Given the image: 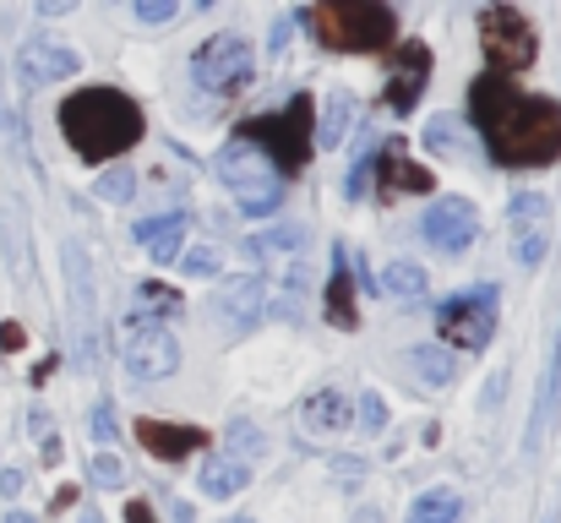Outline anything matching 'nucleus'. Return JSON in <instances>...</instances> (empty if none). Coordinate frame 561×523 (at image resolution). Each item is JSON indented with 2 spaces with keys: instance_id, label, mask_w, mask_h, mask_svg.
<instances>
[{
  "instance_id": "nucleus-43",
  "label": "nucleus",
  "mask_w": 561,
  "mask_h": 523,
  "mask_svg": "<svg viewBox=\"0 0 561 523\" xmlns=\"http://www.w3.org/2000/svg\"><path fill=\"white\" fill-rule=\"evenodd\" d=\"M240 523H245V519H240Z\"/></svg>"
},
{
  "instance_id": "nucleus-37",
  "label": "nucleus",
  "mask_w": 561,
  "mask_h": 523,
  "mask_svg": "<svg viewBox=\"0 0 561 523\" xmlns=\"http://www.w3.org/2000/svg\"><path fill=\"white\" fill-rule=\"evenodd\" d=\"M71 5H77V0H38L44 16H60V11H71Z\"/></svg>"
},
{
  "instance_id": "nucleus-40",
  "label": "nucleus",
  "mask_w": 561,
  "mask_h": 523,
  "mask_svg": "<svg viewBox=\"0 0 561 523\" xmlns=\"http://www.w3.org/2000/svg\"><path fill=\"white\" fill-rule=\"evenodd\" d=\"M355 523H381V519H376V513H371V508H366V513H360V519H355Z\"/></svg>"
},
{
  "instance_id": "nucleus-19",
  "label": "nucleus",
  "mask_w": 561,
  "mask_h": 523,
  "mask_svg": "<svg viewBox=\"0 0 561 523\" xmlns=\"http://www.w3.org/2000/svg\"><path fill=\"white\" fill-rule=\"evenodd\" d=\"M306 425H311L317 436H339V431L350 425V398H344L339 387L311 393V398H306Z\"/></svg>"
},
{
  "instance_id": "nucleus-11",
  "label": "nucleus",
  "mask_w": 561,
  "mask_h": 523,
  "mask_svg": "<svg viewBox=\"0 0 561 523\" xmlns=\"http://www.w3.org/2000/svg\"><path fill=\"white\" fill-rule=\"evenodd\" d=\"M420 229H425V240H431L436 251L458 257L463 246H474L480 213H474V202H463V196H442V202H431V213L420 218Z\"/></svg>"
},
{
  "instance_id": "nucleus-8",
  "label": "nucleus",
  "mask_w": 561,
  "mask_h": 523,
  "mask_svg": "<svg viewBox=\"0 0 561 523\" xmlns=\"http://www.w3.org/2000/svg\"><path fill=\"white\" fill-rule=\"evenodd\" d=\"M251 66H256V55H251V44H245L240 33H213V38L191 55V77H196V88H207V93H234V88H245V82H251Z\"/></svg>"
},
{
  "instance_id": "nucleus-15",
  "label": "nucleus",
  "mask_w": 561,
  "mask_h": 523,
  "mask_svg": "<svg viewBox=\"0 0 561 523\" xmlns=\"http://www.w3.org/2000/svg\"><path fill=\"white\" fill-rule=\"evenodd\" d=\"M137 442L159 458V464H181L191 453H202V431L196 425H170V420H137Z\"/></svg>"
},
{
  "instance_id": "nucleus-39",
  "label": "nucleus",
  "mask_w": 561,
  "mask_h": 523,
  "mask_svg": "<svg viewBox=\"0 0 561 523\" xmlns=\"http://www.w3.org/2000/svg\"><path fill=\"white\" fill-rule=\"evenodd\" d=\"M131 523H153V513H148L142 502H131Z\"/></svg>"
},
{
  "instance_id": "nucleus-20",
  "label": "nucleus",
  "mask_w": 561,
  "mask_h": 523,
  "mask_svg": "<svg viewBox=\"0 0 561 523\" xmlns=\"http://www.w3.org/2000/svg\"><path fill=\"white\" fill-rule=\"evenodd\" d=\"M557 393H561V333L557 349H551V365H546V382H540V403H535V420H529V436H524V453H535L546 442V420L557 409Z\"/></svg>"
},
{
  "instance_id": "nucleus-32",
  "label": "nucleus",
  "mask_w": 561,
  "mask_h": 523,
  "mask_svg": "<svg viewBox=\"0 0 561 523\" xmlns=\"http://www.w3.org/2000/svg\"><path fill=\"white\" fill-rule=\"evenodd\" d=\"M175 11H181L175 0H137V16L153 22V27H159V22H175Z\"/></svg>"
},
{
  "instance_id": "nucleus-4",
  "label": "nucleus",
  "mask_w": 561,
  "mask_h": 523,
  "mask_svg": "<svg viewBox=\"0 0 561 523\" xmlns=\"http://www.w3.org/2000/svg\"><path fill=\"white\" fill-rule=\"evenodd\" d=\"M213 170H218V180L234 191V202L245 207V218L278 213V202H284V174H278V164H273L256 143L234 137V143L213 159Z\"/></svg>"
},
{
  "instance_id": "nucleus-26",
  "label": "nucleus",
  "mask_w": 561,
  "mask_h": 523,
  "mask_svg": "<svg viewBox=\"0 0 561 523\" xmlns=\"http://www.w3.org/2000/svg\"><path fill=\"white\" fill-rule=\"evenodd\" d=\"M414 365H420V376H425V382H436V387H447V382H453V349L420 344L414 349Z\"/></svg>"
},
{
  "instance_id": "nucleus-2",
  "label": "nucleus",
  "mask_w": 561,
  "mask_h": 523,
  "mask_svg": "<svg viewBox=\"0 0 561 523\" xmlns=\"http://www.w3.org/2000/svg\"><path fill=\"white\" fill-rule=\"evenodd\" d=\"M60 132L88 164H104V159H121L126 148L142 143V110L126 93L104 88V82L99 88H77L60 104Z\"/></svg>"
},
{
  "instance_id": "nucleus-12",
  "label": "nucleus",
  "mask_w": 561,
  "mask_h": 523,
  "mask_svg": "<svg viewBox=\"0 0 561 523\" xmlns=\"http://www.w3.org/2000/svg\"><path fill=\"white\" fill-rule=\"evenodd\" d=\"M16 66H22V82H27V88H49V82H66V77L82 66V55H77L71 44L49 38V33H33V38L22 44Z\"/></svg>"
},
{
  "instance_id": "nucleus-35",
  "label": "nucleus",
  "mask_w": 561,
  "mask_h": 523,
  "mask_svg": "<svg viewBox=\"0 0 561 523\" xmlns=\"http://www.w3.org/2000/svg\"><path fill=\"white\" fill-rule=\"evenodd\" d=\"M93 431H99V442H110V436H115V414H110V403H99V409H93Z\"/></svg>"
},
{
  "instance_id": "nucleus-38",
  "label": "nucleus",
  "mask_w": 561,
  "mask_h": 523,
  "mask_svg": "<svg viewBox=\"0 0 561 523\" xmlns=\"http://www.w3.org/2000/svg\"><path fill=\"white\" fill-rule=\"evenodd\" d=\"M0 491H5V497H16V491H22V475H16V469H5V475H0Z\"/></svg>"
},
{
  "instance_id": "nucleus-3",
  "label": "nucleus",
  "mask_w": 561,
  "mask_h": 523,
  "mask_svg": "<svg viewBox=\"0 0 561 523\" xmlns=\"http://www.w3.org/2000/svg\"><path fill=\"white\" fill-rule=\"evenodd\" d=\"M306 22L317 27V38L328 49H344V55L387 49L392 33H398L392 5H376V0H322L317 11H306Z\"/></svg>"
},
{
  "instance_id": "nucleus-14",
  "label": "nucleus",
  "mask_w": 561,
  "mask_h": 523,
  "mask_svg": "<svg viewBox=\"0 0 561 523\" xmlns=\"http://www.w3.org/2000/svg\"><path fill=\"white\" fill-rule=\"evenodd\" d=\"M218 317L224 322H234V328H251V322H262L267 317V284L256 278V273H245V278H224V289H218Z\"/></svg>"
},
{
  "instance_id": "nucleus-9",
  "label": "nucleus",
  "mask_w": 561,
  "mask_h": 523,
  "mask_svg": "<svg viewBox=\"0 0 561 523\" xmlns=\"http://www.w3.org/2000/svg\"><path fill=\"white\" fill-rule=\"evenodd\" d=\"M507 235H513V257L524 268H540L551 251V196L546 191H518L507 207Z\"/></svg>"
},
{
  "instance_id": "nucleus-27",
  "label": "nucleus",
  "mask_w": 561,
  "mask_h": 523,
  "mask_svg": "<svg viewBox=\"0 0 561 523\" xmlns=\"http://www.w3.org/2000/svg\"><path fill=\"white\" fill-rule=\"evenodd\" d=\"M131 191H137V174L126 170V164H115L110 174H99V196H104V202H126Z\"/></svg>"
},
{
  "instance_id": "nucleus-13",
  "label": "nucleus",
  "mask_w": 561,
  "mask_h": 523,
  "mask_svg": "<svg viewBox=\"0 0 561 523\" xmlns=\"http://www.w3.org/2000/svg\"><path fill=\"white\" fill-rule=\"evenodd\" d=\"M425 77H431V49H425V44H392L387 110H392V115H409V110H414V99L425 93Z\"/></svg>"
},
{
  "instance_id": "nucleus-7",
  "label": "nucleus",
  "mask_w": 561,
  "mask_h": 523,
  "mask_svg": "<svg viewBox=\"0 0 561 523\" xmlns=\"http://www.w3.org/2000/svg\"><path fill=\"white\" fill-rule=\"evenodd\" d=\"M436 333H442V349H485L491 333H496V289L442 300L436 306Z\"/></svg>"
},
{
  "instance_id": "nucleus-23",
  "label": "nucleus",
  "mask_w": 561,
  "mask_h": 523,
  "mask_svg": "<svg viewBox=\"0 0 561 523\" xmlns=\"http://www.w3.org/2000/svg\"><path fill=\"white\" fill-rule=\"evenodd\" d=\"M409 523H463V502H458V491H425V497H414Z\"/></svg>"
},
{
  "instance_id": "nucleus-21",
  "label": "nucleus",
  "mask_w": 561,
  "mask_h": 523,
  "mask_svg": "<svg viewBox=\"0 0 561 523\" xmlns=\"http://www.w3.org/2000/svg\"><path fill=\"white\" fill-rule=\"evenodd\" d=\"M245 480H251V475H245V464H240V458H207V464H202V475H196L202 497H213V502H229Z\"/></svg>"
},
{
  "instance_id": "nucleus-1",
  "label": "nucleus",
  "mask_w": 561,
  "mask_h": 523,
  "mask_svg": "<svg viewBox=\"0 0 561 523\" xmlns=\"http://www.w3.org/2000/svg\"><path fill=\"white\" fill-rule=\"evenodd\" d=\"M469 121L485 137L496 164L513 170H540L561 159V104L557 99H535L524 88H513V77H474L469 88Z\"/></svg>"
},
{
  "instance_id": "nucleus-28",
  "label": "nucleus",
  "mask_w": 561,
  "mask_h": 523,
  "mask_svg": "<svg viewBox=\"0 0 561 523\" xmlns=\"http://www.w3.org/2000/svg\"><path fill=\"white\" fill-rule=\"evenodd\" d=\"M425 148H436V154H458V121H453V115H436V121L425 126Z\"/></svg>"
},
{
  "instance_id": "nucleus-41",
  "label": "nucleus",
  "mask_w": 561,
  "mask_h": 523,
  "mask_svg": "<svg viewBox=\"0 0 561 523\" xmlns=\"http://www.w3.org/2000/svg\"><path fill=\"white\" fill-rule=\"evenodd\" d=\"M5 523H33V519H27V513H11V519H5Z\"/></svg>"
},
{
  "instance_id": "nucleus-34",
  "label": "nucleus",
  "mask_w": 561,
  "mask_h": 523,
  "mask_svg": "<svg viewBox=\"0 0 561 523\" xmlns=\"http://www.w3.org/2000/svg\"><path fill=\"white\" fill-rule=\"evenodd\" d=\"M360 425H366V431H381V425H387V403H381V398H376V393H366V403H360Z\"/></svg>"
},
{
  "instance_id": "nucleus-22",
  "label": "nucleus",
  "mask_w": 561,
  "mask_h": 523,
  "mask_svg": "<svg viewBox=\"0 0 561 523\" xmlns=\"http://www.w3.org/2000/svg\"><path fill=\"white\" fill-rule=\"evenodd\" d=\"M328 322L333 328H355L360 322V311H355V284H350V268L344 262H333V284H328Z\"/></svg>"
},
{
  "instance_id": "nucleus-16",
  "label": "nucleus",
  "mask_w": 561,
  "mask_h": 523,
  "mask_svg": "<svg viewBox=\"0 0 561 523\" xmlns=\"http://www.w3.org/2000/svg\"><path fill=\"white\" fill-rule=\"evenodd\" d=\"M371 164L381 170L376 180V196H398V191H431V170H420L414 159H403V143H387L381 154H371Z\"/></svg>"
},
{
  "instance_id": "nucleus-10",
  "label": "nucleus",
  "mask_w": 561,
  "mask_h": 523,
  "mask_svg": "<svg viewBox=\"0 0 561 523\" xmlns=\"http://www.w3.org/2000/svg\"><path fill=\"white\" fill-rule=\"evenodd\" d=\"M121 360H126L131 376H142V382H164V376H175V365H181V344H175L170 328H159V322H137V328H126Z\"/></svg>"
},
{
  "instance_id": "nucleus-17",
  "label": "nucleus",
  "mask_w": 561,
  "mask_h": 523,
  "mask_svg": "<svg viewBox=\"0 0 561 523\" xmlns=\"http://www.w3.org/2000/svg\"><path fill=\"white\" fill-rule=\"evenodd\" d=\"M137 240L153 262H175L181 257V240H186V213H153L137 224Z\"/></svg>"
},
{
  "instance_id": "nucleus-24",
  "label": "nucleus",
  "mask_w": 561,
  "mask_h": 523,
  "mask_svg": "<svg viewBox=\"0 0 561 523\" xmlns=\"http://www.w3.org/2000/svg\"><path fill=\"white\" fill-rule=\"evenodd\" d=\"M300 246H306V229H300V224H278V229H267V235L251 240L256 257H295Z\"/></svg>"
},
{
  "instance_id": "nucleus-36",
  "label": "nucleus",
  "mask_w": 561,
  "mask_h": 523,
  "mask_svg": "<svg viewBox=\"0 0 561 523\" xmlns=\"http://www.w3.org/2000/svg\"><path fill=\"white\" fill-rule=\"evenodd\" d=\"M0 349H22V328H16V322L0 328Z\"/></svg>"
},
{
  "instance_id": "nucleus-30",
  "label": "nucleus",
  "mask_w": 561,
  "mask_h": 523,
  "mask_svg": "<svg viewBox=\"0 0 561 523\" xmlns=\"http://www.w3.org/2000/svg\"><path fill=\"white\" fill-rule=\"evenodd\" d=\"M137 300H142L148 311H159V317H170V311H181V295H175L170 284H142V289H137Z\"/></svg>"
},
{
  "instance_id": "nucleus-33",
  "label": "nucleus",
  "mask_w": 561,
  "mask_h": 523,
  "mask_svg": "<svg viewBox=\"0 0 561 523\" xmlns=\"http://www.w3.org/2000/svg\"><path fill=\"white\" fill-rule=\"evenodd\" d=\"M229 442H234V453H262V436H256V425H245V420L229 425Z\"/></svg>"
},
{
  "instance_id": "nucleus-25",
  "label": "nucleus",
  "mask_w": 561,
  "mask_h": 523,
  "mask_svg": "<svg viewBox=\"0 0 561 523\" xmlns=\"http://www.w3.org/2000/svg\"><path fill=\"white\" fill-rule=\"evenodd\" d=\"M381 289H387V295H403V300H420V295H425V268H420V262H392V268L381 273Z\"/></svg>"
},
{
  "instance_id": "nucleus-31",
  "label": "nucleus",
  "mask_w": 561,
  "mask_h": 523,
  "mask_svg": "<svg viewBox=\"0 0 561 523\" xmlns=\"http://www.w3.org/2000/svg\"><path fill=\"white\" fill-rule=\"evenodd\" d=\"M93 480H99V486H126V464H121L115 453H99V458H93Z\"/></svg>"
},
{
  "instance_id": "nucleus-18",
  "label": "nucleus",
  "mask_w": 561,
  "mask_h": 523,
  "mask_svg": "<svg viewBox=\"0 0 561 523\" xmlns=\"http://www.w3.org/2000/svg\"><path fill=\"white\" fill-rule=\"evenodd\" d=\"M350 121H355V99L344 88H333L328 104H322V121L311 126V148H339L350 137Z\"/></svg>"
},
{
  "instance_id": "nucleus-5",
  "label": "nucleus",
  "mask_w": 561,
  "mask_h": 523,
  "mask_svg": "<svg viewBox=\"0 0 561 523\" xmlns=\"http://www.w3.org/2000/svg\"><path fill=\"white\" fill-rule=\"evenodd\" d=\"M480 49L496 66V77H513V71H529L535 66L540 33H535V22L518 5H485L480 11Z\"/></svg>"
},
{
  "instance_id": "nucleus-42",
  "label": "nucleus",
  "mask_w": 561,
  "mask_h": 523,
  "mask_svg": "<svg viewBox=\"0 0 561 523\" xmlns=\"http://www.w3.org/2000/svg\"><path fill=\"white\" fill-rule=\"evenodd\" d=\"M82 523H104V519H93V513H88V519H82Z\"/></svg>"
},
{
  "instance_id": "nucleus-29",
  "label": "nucleus",
  "mask_w": 561,
  "mask_h": 523,
  "mask_svg": "<svg viewBox=\"0 0 561 523\" xmlns=\"http://www.w3.org/2000/svg\"><path fill=\"white\" fill-rule=\"evenodd\" d=\"M181 273H191V278H213V273H218V246H191L186 257H181Z\"/></svg>"
},
{
  "instance_id": "nucleus-6",
  "label": "nucleus",
  "mask_w": 561,
  "mask_h": 523,
  "mask_svg": "<svg viewBox=\"0 0 561 523\" xmlns=\"http://www.w3.org/2000/svg\"><path fill=\"white\" fill-rule=\"evenodd\" d=\"M240 137H245V143H256V148L278 164V174L300 170V164H306V154H311V99H306V93H295L284 115H273V121H251V126H240Z\"/></svg>"
}]
</instances>
